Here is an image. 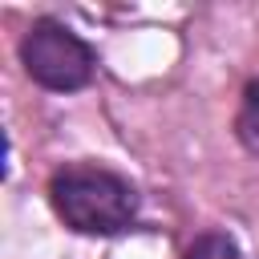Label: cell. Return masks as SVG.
I'll return each instance as SVG.
<instances>
[{"label":"cell","mask_w":259,"mask_h":259,"mask_svg":"<svg viewBox=\"0 0 259 259\" xmlns=\"http://www.w3.org/2000/svg\"><path fill=\"white\" fill-rule=\"evenodd\" d=\"M186 259H243L239 255V247L227 239V235H198L194 243H190V251H186Z\"/></svg>","instance_id":"cell-4"},{"label":"cell","mask_w":259,"mask_h":259,"mask_svg":"<svg viewBox=\"0 0 259 259\" xmlns=\"http://www.w3.org/2000/svg\"><path fill=\"white\" fill-rule=\"evenodd\" d=\"M235 130H239V142L259 158V81L247 85L243 105H239V117H235Z\"/></svg>","instance_id":"cell-3"},{"label":"cell","mask_w":259,"mask_h":259,"mask_svg":"<svg viewBox=\"0 0 259 259\" xmlns=\"http://www.w3.org/2000/svg\"><path fill=\"white\" fill-rule=\"evenodd\" d=\"M57 219L81 235H117L138 214V190L105 166H65L49 182Z\"/></svg>","instance_id":"cell-1"},{"label":"cell","mask_w":259,"mask_h":259,"mask_svg":"<svg viewBox=\"0 0 259 259\" xmlns=\"http://www.w3.org/2000/svg\"><path fill=\"white\" fill-rule=\"evenodd\" d=\"M20 61H24V73L53 93L89 85L93 65H97L93 49L61 20H36L20 40Z\"/></svg>","instance_id":"cell-2"}]
</instances>
